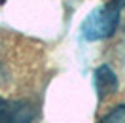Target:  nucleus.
Returning a JSON list of instances; mask_svg holds the SVG:
<instances>
[{
    "mask_svg": "<svg viewBox=\"0 0 125 123\" xmlns=\"http://www.w3.org/2000/svg\"><path fill=\"white\" fill-rule=\"evenodd\" d=\"M125 8V0H108L102 6L89 11L82 23V38L87 42L106 40L116 32L119 17Z\"/></svg>",
    "mask_w": 125,
    "mask_h": 123,
    "instance_id": "f257e3e1",
    "label": "nucleus"
},
{
    "mask_svg": "<svg viewBox=\"0 0 125 123\" xmlns=\"http://www.w3.org/2000/svg\"><path fill=\"white\" fill-rule=\"evenodd\" d=\"M34 108L25 100H6L0 97V123H32Z\"/></svg>",
    "mask_w": 125,
    "mask_h": 123,
    "instance_id": "f03ea898",
    "label": "nucleus"
},
{
    "mask_svg": "<svg viewBox=\"0 0 125 123\" xmlns=\"http://www.w3.org/2000/svg\"><path fill=\"white\" fill-rule=\"evenodd\" d=\"M119 87L116 72L108 64H101L95 70V89H97V99L104 100L108 95H114Z\"/></svg>",
    "mask_w": 125,
    "mask_h": 123,
    "instance_id": "7ed1b4c3",
    "label": "nucleus"
},
{
    "mask_svg": "<svg viewBox=\"0 0 125 123\" xmlns=\"http://www.w3.org/2000/svg\"><path fill=\"white\" fill-rule=\"evenodd\" d=\"M99 123H125V104H119L114 110H110L99 119Z\"/></svg>",
    "mask_w": 125,
    "mask_h": 123,
    "instance_id": "20e7f679",
    "label": "nucleus"
},
{
    "mask_svg": "<svg viewBox=\"0 0 125 123\" xmlns=\"http://www.w3.org/2000/svg\"><path fill=\"white\" fill-rule=\"evenodd\" d=\"M2 2H4V0H0V4H2Z\"/></svg>",
    "mask_w": 125,
    "mask_h": 123,
    "instance_id": "39448f33",
    "label": "nucleus"
}]
</instances>
